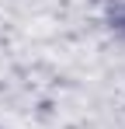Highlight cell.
Listing matches in <instances>:
<instances>
[{"label":"cell","mask_w":125,"mask_h":129,"mask_svg":"<svg viewBox=\"0 0 125 129\" xmlns=\"http://www.w3.org/2000/svg\"><path fill=\"white\" fill-rule=\"evenodd\" d=\"M115 24H122V28H125V14H122V18H118V21H115Z\"/></svg>","instance_id":"cell-1"}]
</instances>
